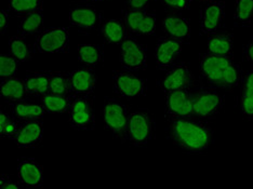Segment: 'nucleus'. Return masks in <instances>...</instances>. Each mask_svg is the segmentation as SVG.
<instances>
[{"instance_id":"c85d7f7f","label":"nucleus","mask_w":253,"mask_h":189,"mask_svg":"<svg viewBox=\"0 0 253 189\" xmlns=\"http://www.w3.org/2000/svg\"><path fill=\"white\" fill-rule=\"evenodd\" d=\"M9 53L20 63H24L32 60L35 50L26 41L25 36L15 35L9 39Z\"/></svg>"},{"instance_id":"1a4fd4ad","label":"nucleus","mask_w":253,"mask_h":189,"mask_svg":"<svg viewBox=\"0 0 253 189\" xmlns=\"http://www.w3.org/2000/svg\"><path fill=\"white\" fill-rule=\"evenodd\" d=\"M113 91L125 99H135L146 94V83L133 72L114 71L113 72Z\"/></svg>"},{"instance_id":"6ab92c4d","label":"nucleus","mask_w":253,"mask_h":189,"mask_svg":"<svg viewBox=\"0 0 253 189\" xmlns=\"http://www.w3.org/2000/svg\"><path fill=\"white\" fill-rule=\"evenodd\" d=\"M162 28L168 37L182 40L184 42L191 37L189 20L180 15H167L162 22Z\"/></svg>"},{"instance_id":"6e6552de","label":"nucleus","mask_w":253,"mask_h":189,"mask_svg":"<svg viewBox=\"0 0 253 189\" xmlns=\"http://www.w3.org/2000/svg\"><path fill=\"white\" fill-rule=\"evenodd\" d=\"M120 65L125 71L139 72L147 67V50L144 44L130 36L120 44Z\"/></svg>"},{"instance_id":"dca6fc26","label":"nucleus","mask_w":253,"mask_h":189,"mask_svg":"<svg viewBox=\"0 0 253 189\" xmlns=\"http://www.w3.org/2000/svg\"><path fill=\"white\" fill-rule=\"evenodd\" d=\"M18 177L23 188L34 189L43 185L42 165L34 158H21L18 161Z\"/></svg>"},{"instance_id":"a19ab883","label":"nucleus","mask_w":253,"mask_h":189,"mask_svg":"<svg viewBox=\"0 0 253 189\" xmlns=\"http://www.w3.org/2000/svg\"><path fill=\"white\" fill-rule=\"evenodd\" d=\"M87 1H90V2H99V1H103V0H87Z\"/></svg>"},{"instance_id":"c9c22d12","label":"nucleus","mask_w":253,"mask_h":189,"mask_svg":"<svg viewBox=\"0 0 253 189\" xmlns=\"http://www.w3.org/2000/svg\"><path fill=\"white\" fill-rule=\"evenodd\" d=\"M167 9L173 11H184L191 8L192 0H160Z\"/></svg>"},{"instance_id":"473e14b6","label":"nucleus","mask_w":253,"mask_h":189,"mask_svg":"<svg viewBox=\"0 0 253 189\" xmlns=\"http://www.w3.org/2000/svg\"><path fill=\"white\" fill-rule=\"evenodd\" d=\"M20 123L14 116H10L7 112L0 111V136L2 140L12 139L18 132Z\"/></svg>"},{"instance_id":"cd10ccee","label":"nucleus","mask_w":253,"mask_h":189,"mask_svg":"<svg viewBox=\"0 0 253 189\" xmlns=\"http://www.w3.org/2000/svg\"><path fill=\"white\" fill-rule=\"evenodd\" d=\"M78 60L85 67L94 68L103 62V49L95 43L79 44L77 48Z\"/></svg>"},{"instance_id":"39448f33","label":"nucleus","mask_w":253,"mask_h":189,"mask_svg":"<svg viewBox=\"0 0 253 189\" xmlns=\"http://www.w3.org/2000/svg\"><path fill=\"white\" fill-rule=\"evenodd\" d=\"M68 120L71 127L78 131H93L95 117L93 100L90 95H74L72 105L68 111Z\"/></svg>"},{"instance_id":"aec40b11","label":"nucleus","mask_w":253,"mask_h":189,"mask_svg":"<svg viewBox=\"0 0 253 189\" xmlns=\"http://www.w3.org/2000/svg\"><path fill=\"white\" fill-rule=\"evenodd\" d=\"M238 104L241 116L247 120H253V67L241 80Z\"/></svg>"},{"instance_id":"f704fd0d","label":"nucleus","mask_w":253,"mask_h":189,"mask_svg":"<svg viewBox=\"0 0 253 189\" xmlns=\"http://www.w3.org/2000/svg\"><path fill=\"white\" fill-rule=\"evenodd\" d=\"M243 80V76H241V68L238 64H236L233 62L232 64H229L227 68L223 74L222 78V89H231L234 87H237L239 82Z\"/></svg>"},{"instance_id":"4468645a","label":"nucleus","mask_w":253,"mask_h":189,"mask_svg":"<svg viewBox=\"0 0 253 189\" xmlns=\"http://www.w3.org/2000/svg\"><path fill=\"white\" fill-rule=\"evenodd\" d=\"M225 18V2L223 0H212L200 11V31L211 36L220 31Z\"/></svg>"},{"instance_id":"a211bd4d","label":"nucleus","mask_w":253,"mask_h":189,"mask_svg":"<svg viewBox=\"0 0 253 189\" xmlns=\"http://www.w3.org/2000/svg\"><path fill=\"white\" fill-rule=\"evenodd\" d=\"M72 93L75 95H91L93 94L96 82L97 74L91 67L77 68L70 73Z\"/></svg>"},{"instance_id":"bb28decb","label":"nucleus","mask_w":253,"mask_h":189,"mask_svg":"<svg viewBox=\"0 0 253 189\" xmlns=\"http://www.w3.org/2000/svg\"><path fill=\"white\" fill-rule=\"evenodd\" d=\"M44 18L43 11L38 10L35 12L23 16L19 24V35L22 36H31V35H39L43 32Z\"/></svg>"},{"instance_id":"f3484780","label":"nucleus","mask_w":253,"mask_h":189,"mask_svg":"<svg viewBox=\"0 0 253 189\" xmlns=\"http://www.w3.org/2000/svg\"><path fill=\"white\" fill-rule=\"evenodd\" d=\"M42 136L43 124L42 120H28L20 124L13 141L19 147L33 148L42 143Z\"/></svg>"},{"instance_id":"b1692460","label":"nucleus","mask_w":253,"mask_h":189,"mask_svg":"<svg viewBox=\"0 0 253 189\" xmlns=\"http://www.w3.org/2000/svg\"><path fill=\"white\" fill-rule=\"evenodd\" d=\"M0 94L3 99L12 103L26 101L28 100V96L31 95L27 92L24 79L16 77L4 80L1 82V84H0Z\"/></svg>"},{"instance_id":"ddd939ff","label":"nucleus","mask_w":253,"mask_h":189,"mask_svg":"<svg viewBox=\"0 0 253 189\" xmlns=\"http://www.w3.org/2000/svg\"><path fill=\"white\" fill-rule=\"evenodd\" d=\"M184 41L171 37H160L155 48L156 67L162 71L170 70L182 52Z\"/></svg>"},{"instance_id":"9d476101","label":"nucleus","mask_w":253,"mask_h":189,"mask_svg":"<svg viewBox=\"0 0 253 189\" xmlns=\"http://www.w3.org/2000/svg\"><path fill=\"white\" fill-rule=\"evenodd\" d=\"M233 62L232 57L218 56L206 52L200 56L199 71L204 80L209 85L221 88L223 74Z\"/></svg>"},{"instance_id":"f03ea898","label":"nucleus","mask_w":253,"mask_h":189,"mask_svg":"<svg viewBox=\"0 0 253 189\" xmlns=\"http://www.w3.org/2000/svg\"><path fill=\"white\" fill-rule=\"evenodd\" d=\"M130 113L128 106L123 102L114 97H104L102 108L103 122L116 140L126 141V127Z\"/></svg>"},{"instance_id":"a878e982","label":"nucleus","mask_w":253,"mask_h":189,"mask_svg":"<svg viewBox=\"0 0 253 189\" xmlns=\"http://www.w3.org/2000/svg\"><path fill=\"white\" fill-rule=\"evenodd\" d=\"M73 97L55 95L52 93H47L38 97V102L40 103L44 111L49 113H64L70 111L72 105Z\"/></svg>"},{"instance_id":"9b49d317","label":"nucleus","mask_w":253,"mask_h":189,"mask_svg":"<svg viewBox=\"0 0 253 189\" xmlns=\"http://www.w3.org/2000/svg\"><path fill=\"white\" fill-rule=\"evenodd\" d=\"M194 83V73L186 62L175 63L158 82L160 89L165 93L169 92V91L181 89L191 90Z\"/></svg>"},{"instance_id":"72a5a7b5","label":"nucleus","mask_w":253,"mask_h":189,"mask_svg":"<svg viewBox=\"0 0 253 189\" xmlns=\"http://www.w3.org/2000/svg\"><path fill=\"white\" fill-rule=\"evenodd\" d=\"M20 62L9 54L2 53L0 55V80L1 82L4 80L13 78L18 72Z\"/></svg>"},{"instance_id":"423d86ee","label":"nucleus","mask_w":253,"mask_h":189,"mask_svg":"<svg viewBox=\"0 0 253 189\" xmlns=\"http://www.w3.org/2000/svg\"><path fill=\"white\" fill-rule=\"evenodd\" d=\"M37 53H67L70 51V34L64 27H51L39 34L34 43Z\"/></svg>"},{"instance_id":"2eb2a0df","label":"nucleus","mask_w":253,"mask_h":189,"mask_svg":"<svg viewBox=\"0 0 253 189\" xmlns=\"http://www.w3.org/2000/svg\"><path fill=\"white\" fill-rule=\"evenodd\" d=\"M70 23L80 32L88 33L95 31L101 23V15L93 5L90 3H79L71 8Z\"/></svg>"},{"instance_id":"ea45409f","label":"nucleus","mask_w":253,"mask_h":189,"mask_svg":"<svg viewBox=\"0 0 253 189\" xmlns=\"http://www.w3.org/2000/svg\"><path fill=\"white\" fill-rule=\"evenodd\" d=\"M8 24H9V14L5 10H1V12H0V33H1V35L7 32Z\"/></svg>"},{"instance_id":"e433bc0d","label":"nucleus","mask_w":253,"mask_h":189,"mask_svg":"<svg viewBox=\"0 0 253 189\" xmlns=\"http://www.w3.org/2000/svg\"><path fill=\"white\" fill-rule=\"evenodd\" d=\"M153 0H126V9L147 10Z\"/></svg>"},{"instance_id":"2f4dec72","label":"nucleus","mask_w":253,"mask_h":189,"mask_svg":"<svg viewBox=\"0 0 253 189\" xmlns=\"http://www.w3.org/2000/svg\"><path fill=\"white\" fill-rule=\"evenodd\" d=\"M42 0H9L8 9L16 16H25L42 9Z\"/></svg>"},{"instance_id":"58836bf2","label":"nucleus","mask_w":253,"mask_h":189,"mask_svg":"<svg viewBox=\"0 0 253 189\" xmlns=\"http://www.w3.org/2000/svg\"><path fill=\"white\" fill-rule=\"evenodd\" d=\"M244 57L253 67V37L249 39V41L244 47Z\"/></svg>"},{"instance_id":"412c9836","label":"nucleus","mask_w":253,"mask_h":189,"mask_svg":"<svg viewBox=\"0 0 253 189\" xmlns=\"http://www.w3.org/2000/svg\"><path fill=\"white\" fill-rule=\"evenodd\" d=\"M51 74V71L27 72L24 78L27 92L38 97L49 93Z\"/></svg>"},{"instance_id":"4c0bfd02","label":"nucleus","mask_w":253,"mask_h":189,"mask_svg":"<svg viewBox=\"0 0 253 189\" xmlns=\"http://www.w3.org/2000/svg\"><path fill=\"white\" fill-rule=\"evenodd\" d=\"M22 185L20 182H14L10 179V176L7 174L0 175V188L3 189H19Z\"/></svg>"},{"instance_id":"7c9ffc66","label":"nucleus","mask_w":253,"mask_h":189,"mask_svg":"<svg viewBox=\"0 0 253 189\" xmlns=\"http://www.w3.org/2000/svg\"><path fill=\"white\" fill-rule=\"evenodd\" d=\"M49 93L62 96H70L72 94L70 73L52 72V74H51Z\"/></svg>"},{"instance_id":"393cba45","label":"nucleus","mask_w":253,"mask_h":189,"mask_svg":"<svg viewBox=\"0 0 253 189\" xmlns=\"http://www.w3.org/2000/svg\"><path fill=\"white\" fill-rule=\"evenodd\" d=\"M101 33L104 40L111 44H122L130 34L126 31L125 23L116 19L104 20L101 25Z\"/></svg>"},{"instance_id":"20e7f679","label":"nucleus","mask_w":253,"mask_h":189,"mask_svg":"<svg viewBox=\"0 0 253 189\" xmlns=\"http://www.w3.org/2000/svg\"><path fill=\"white\" fill-rule=\"evenodd\" d=\"M225 105V97L212 88H201L193 92L194 117L211 120L217 117Z\"/></svg>"},{"instance_id":"7ed1b4c3","label":"nucleus","mask_w":253,"mask_h":189,"mask_svg":"<svg viewBox=\"0 0 253 189\" xmlns=\"http://www.w3.org/2000/svg\"><path fill=\"white\" fill-rule=\"evenodd\" d=\"M155 136V121L152 113L141 108L130 113L126 127V141L130 144L143 147L149 144Z\"/></svg>"},{"instance_id":"79ce46f5","label":"nucleus","mask_w":253,"mask_h":189,"mask_svg":"<svg viewBox=\"0 0 253 189\" xmlns=\"http://www.w3.org/2000/svg\"><path fill=\"white\" fill-rule=\"evenodd\" d=\"M198 1H208V0H198Z\"/></svg>"},{"instance_id":"4be33fe9","label":"nucleus","mask_w":253,"mask_h":189,"mask_svg":"<svg viewBox=\"0 0 253 189\" xmlns=\"http://www.w3.org/2000/svg\"><path fill=\"white\" fill-rule=\"evenodd\" d=\"M208 52L218 56H226L233 59L234 49V36L232 33L217 32L209 36L207 41Z\"/></svg>"},{"instance_id":"f8f14e48","label":"nucleus","mask_w":253,"mask_h":189,"mask_svg":"<svg viewBox=\"0 0 253 189\" xmlns=\"http://www.w3.org/2000/svg\"><path fill=\"white\" fill-rule=\"evenodd\" d=\"M157 16L148 10H130L123 11V22L129 34L135 35H153L156 31Z\"/></svg>"},{"instance_id":"0eeeda50","label":"nucleus","mask_w":253,"mask_h":189,"mask_svg":"<svg viewBox=\"0 0 253 189\" xmlns=\"http://www.w3.org/2000/svg\"><path fill=\"white\" fill-rule=\"evenodd\" d=\"M165 94L164 114L167 120L194 117L193 92L191 90H173Z\"/></svg>"},{"instance_id":"5701e85b","label":"nucleus","mask_w":253,"mask_h":189,"mask_svg":"<svg viewBox=\"0 0 253 189\" xmlns=\"http://www.w3.org/2000/svg\"><path fill=\"white\" fill-rule=\"evenodd\" d=\"M44 108L38 102L30 100L12 103V114L20 121L28 120H42L45 114Z\"/></svg>"},{"instance_id":"f257e3e1","label":"nucleus","mask_w":253,"mask_h":189,"mask_svg":"<svg viewBox=\"0 0 253 189\" xmlns=\"http://www.w3.org/2000/svg\"><path fill=\"white\" fill-rule=\"evenodd\" d=\"M166 132L172 144L187 153H204L214 139L212 128L195 117L168 120Z\"/></svg>"},{"instance_id":"c756f323","label":"nucleus","mask_w":253,"mask_h":189,"mask_svg":"<svg viewBox=\"0 0 253 189\" xmlns=\"http://www.w3.org/2000/svg\"><path fill=\"white\" fill-rule=\"evenodd\" d=\"M253 21V0H235L234 24L238 27L250 25Z\"/></svg>"}]
</instances>
